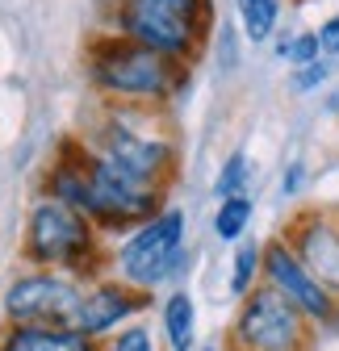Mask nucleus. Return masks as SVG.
<instances>
[{"label": "nucleus", "instance_id": "obj_23", "mask_svg": "<svg viewBox=\"0 0 339 351\" xmlns=\"http://www.w3.org/2000/svg\"><path fill=\"white\" fill-rule=\"evenodd\" d=\"M302 180H306V167H302V163H289V171H285V180H281V197H298Z\"/></svg>", "mask_w": 339, "mask_h": 351}, {"label": "nucleus", "instance_id": "obj_9", "mask_svg": "<svg viewBox=\"0 0 339 351\" xmlns=\"http://www.w3.org/2000/svg\"><path fill=\"white\" fill-rule=\"evenodd\" d=\"M264 285H272L285 301H293L314 326H335L339 322V297L310 276V268L293 255V247L281 234L264 243Z\"/></svg>", "mask_w": 339, "mask_h": 351}, {"label": "nucleus", "instance_id": "obj_13", "mask_svg": "<svg viewBox=\"0 0 339 351\" xmlns=\"http://www.w3.org/2000/svg\"><path fill=\"white\" fill-rule=\"evenodd\" d=\"M163 330L172 351H189L193 347V330H197V310H193V297L185 289H176L172 297L163 301Z\"/></svg>", "mask_w": 339, "mask_h": 351}, {"label": "nucleus", "instance_id": "obj_5", "mask_svg": "<svg viewBox=\"0 0 339 351\" xmlns=\"http://www.w3.org/2000/svg\"><path fill=\"white\" fill-rule=\"evenodd\" d=\"M93 147L121 171L130 176L135 184L143 189H155V193H167L176 180V147L167 143L163 134H143V130H135L130 121H126L121 113H105L97 134H93Z\"/></svg>", "mask_w": 339, "mask_h": 351}, {"label": "nucleus", "instance_id": "obj_20", "mask_svg": "<svg viewBox=\"0 0 339 351\" xmlns=\"http://www.w3.org/2000/svg\"><path fill=\"white\" fill-rule=\"evenodd\" d=\"M105 351H155V339H151V330L147 326H126L121 335H113L109 339V347Z\"/></svg>", "mask_w": 339, "mask_h": 351}, {"label": "nucleus", "instance_id": "obj_3", "mask_svg": "<svg viewBox=\"0 0 339 351\" xmlns=\"http://www.w3.org/2000/svg\"><path fill=\"white\" fill-rule=\"evenodd\" d=\"M21 255L38 268H67L71 276H93L101 263V230L93 217H84L51 197H42L30 209Z\"/></svg>", "mask_w": 339, "mask_h": 351}, {"label": "nucleus", "instance_id": "obj_2", "mask_svg": "<svg viewBox=\"0 0 339 351\" xmlns=\"http://www.w3.org/2000/svg\"><path fill=\"white\" fill-rule=\"evenodd\" d=\"M59 151L80 167L84 176V189H89V217L97 222L101 234H113V230H139L147 226L151 217L163 213V197L167 193H155V189H143L135 184L130 176H121L93 143H84L75 134H67L59 143Z\"/></svg>", "mask_w": 339, "mask_h": 351}, {"label": "nucleus", "instance_id": "obj_11", "mask_svg": "<svg viewBox=\"0 0 339 351\" xmlns=\"http://www.w3.org/2000/svg\"><path fill=\"white\" fill-rule=\"evenodd\" d=\"M147 301H151V293H139V289L121 285V280L113 276V280H105V285H97V289L84 293L71 330L84 335V339H97V343H101L109 330H117L130 314H139Z\"/></svg>", "mask_w": 339, "mask_h": 351}, {"label": "nucleus", "instance_id": "obj_19", "mask_svg": "<svg viewBox=\"0 0 339 351\" xmlns=\"http://www.w3.org/2000/svg\"><path fill=\"white\" fill-rule=\"evenodd\" d=\"M331 59H318V63H310V67H293V75H289V88L293 93H314V88H323L327 80H331Z\"/></svg>", "mask_w": 339, "mask_h": 351}, {"label": "nucleus", "instance_id": "obj_14", "mask_svg": "<svg viewBox=\"0 0 339 351\" xmlns=\"http://www.w3.org/2000/svg\"><path fill=\"white\" fill-rule=\"evenodd\" d=\"M260 280H264V247L260 243H239V251H235V272H231V293L243 301Z\"/></svg>", "mask_w": 339, "mask_h": 351}, {"label": "nucleus", "instance_id": "obj_12", "mask_svg": "<svg viewBox=\"0 0 339 351\" xmlns=\"http://www.w3.org/2000/svg\"><path fill=\"white\" fill-rule=\"evenodd\" d=\"M0 351H101V343L75 335L71 326H9Z\"/></svg>", "mask_w": 339, "mask_h": 351}, {"label": "nucleus", "instance_id": "obj_8", "mask_svg": "<svg viewBox=\"0 0 339 351\" xmlns=\"http://www.w3.org/2000/svg\"><path fill=\"white\" fill-rule=\"evenodd\" d=\"M80 285L59 272H30L5 289L9 326H71L80 310Z\"/></svg>", "mask_w": 339, "mask_h": 351}, {"label": "nucleus", "instance_id": "obj_4", "mask_svg": "<svg viewBox=\"0 0 339 351\" xmlns=\"http://www.w3.org/2000/svg\"><path fill=\"white\" fill-rule=\"evenodd\" d=\"M314 322L272 285H256L231 322V351H314Z\"/></svg>", "mask_w": 339, "mask_h": 351}, {"label": "nucleus", "instance_id": "obj_24", "mask_svg": "<svg viewBox=\"0 0 339 351\" xmlns=\"http://www.w3.org/2000/svg\"><path fill=\"white\" fill-rule=\"evenodd\" d=\"M205 351H218V347H205Z\"/></svg>", "mask_w": 339, "mask_h": 351}, {"label": "nucleus", "instance_id": "obj_15", "mask_svg": "<svg viewBox=\"0 0 339 351\" xmlns=\"http://www.w3.org/2000/svg\"><path fill=\"white\" fill-rule=\"evenodd\" d=\"M251 197L247 193H239V197H226V201H218V213H214V234L222 239V243H239L243 239V230H247V222H251Z\"/></svg>", "mask_w": 339, "mask_h": 351}, {"label": "nucleus", "instance_id": "obj_10", "mask_svg": "<svg viewBox=\"0 0 339 351\" xmlns=\"http://www.w3.org/2000/svg\"><path fill=\"white\" fill-rule=\"evenodd\" d=\"M281 239L310 268V276L339 297V213L306 205L285 222Z\"/></svg>", "mask_w": 339, "mask_h": 351}, {"label": "nucleus", "instance_id": "obj_22", "mask_svg": "<svg viewBox=\"0 0 339 351\" xmlns=\"http://www.w3.org/2000/svg\"><path fill=\"white\" fill-rule=\"evenodd\" d=\"M318 47H323V59H335L339 55V13L318 25Z\"/></svg>", "mask_w": 339, "mask_h": 351}, {"label": "nucleus", "instance_id": "obj_1", "mask_svg": "<svg viewBox=\"0 0 339 351\" xmlns=\"http://www.w3.org/2000/svg\"><path fill=\"white\" fill-rule=\"evenodd\" d=\"M84 71L97 93L117 105H159L172 101L180 88V63L139 47L126 34H93L84 47Z\"/></svg>", "mask_w": 339, "mask_h": 351}, {"label": "nucleus", "instance_id": "obj_6", "mask_svg": "<svg viewBox=\"0 0 339 351\" xmlns=\"http://www.w3.org/2000/svg\"><path fill=\"white\" fill-rule=\"evenodd\" d=\"M180 259H185V213L180 209H163L159 217H151L147 226H139L121 243L113 268H117L121 285H130L139 293H151L163 280L176 276Z\"/></svg>", "mask_w": 339, "mask_h": 351}, {"label": "nucleus", "instance_id": "obj_21", "mask_svg": "<svg viewBox=\"0 0 339 351\" xmlns=\"http://www.w3.org/2000/svg\"><path fill=\"white\" fill-rule=\"evenodd\" d=\"M155 5H167V9H176V13L193 17L197 25H205V29H209V21H214V5H209V0H155Z\"/></svg>", "mask_w": 339, "mask_h": 351}, {"label": "nucleus", "instance_id": "obj_7", "mask_svg": "<svg viewBox=\"0 0 339 351\" xmlns=\"http://www.w3.org/2000/svg\"><path fill=\"white\" fill-rule=\"evenodd\" d=\"M113 25H117V34L135 38L139 47H147V51H155L163 59H172L180 67H189L201 55L205 34H209L193 17L167 9V5H155V0H117Z\"/></svg>", "mask_w": 339, "mask_h": 351}, {"label": "nucleus", "instance_id": "obj_18", "mask_svg": "<svg viewBox=\"0 0 339 351\" xmlns=\"http://www.w3.org/2000/svg\"><path fill=\"white\" fill-rule=\"evenodd\" d=\"M277 55L289 59L293 67H310L323 59V47H318V29L314 34H298V38H281L277 42Z\"/></svg>", "mask_w": 339, "mask_h": 351}, {"label": "nucleus", "instance_id": "obj_16", "mask_svg": "<svg viewBox=\"0 0 339 351\" xmlns=\"http://www.w3.org/2000/svg\"><path fill=\"white\" fill-rule=\"evenodd\" d=\"M239 17L251 42H268L281 17V0H239Z\"/></svg>", "mask_w": 339, "mask_h": 351}, {"label": "nucleus", "instance_id": "obj_17", "mask_svg": "<svg viewBox=\"0 0 339 351\" xmlns=\"http://www.w3.org/2000/svg\"><path fill=\"white\" fill-rule=\"evenodd\" d=\"M247 176H251V163H247V155H243V151H235V155L222 163L218 180H214V197H218V201H226V197L247 193Z\"/></svg>", "mask_w": 339, "mask_h": 351}]
</instances>
